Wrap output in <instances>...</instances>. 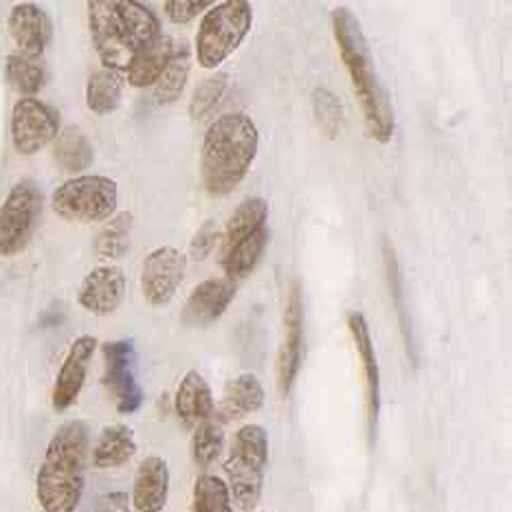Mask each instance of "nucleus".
<instances>
[{"mask_svg": "<svg viewBox=\"0 0 512 512\" xmlns=\"http://www.w3.org/2000/svg\"><path fill=\"white\" fill-rule=\"evenodd\" d=\"M233 297H236V284L229 280H205L200 282L183 308V324L187 328H207L227 313Z\"/></svg>", "mask_w": 512, "mask_h": 512, "instance_id": "f3484780", "label": "nucleus"}, {"mask_svg": "<svg viewBox=\"0 0 512 512\" xmlns=\"http://www.w3.org/2000/svg\"><path fill=\"white\" fill-rule=\"evenodd\" d=\"M7 80L16 93L33 97L47 84V64L42 58H33L20 51H14L7 58Z\"/></svg>", "mask_w": 512, "mask_h": 512, "instance_id": "a878e982", "label": "nucleus"}, {"mask_svg": "<svg viewBox=\"0 0 512 512\" xmlns=\"http://www.w3.org/2000/svg\"><path fill=\"white\" fill-rule=\"evenodd\" d=\"M253 27V9L247 0H225L211 5L196 36V58L203 69H218L240 49Z\"/></svg>", "mask_w": 512, "mask_h": 512, "instance_id": "423d86ee", "label": "nucleus"}, {"mask_svg": "<svg viewBox=\"0 0 512 512\" xmlns=\"http://www.w3.org/2000/svg\"><path fill=\"white\" fill-rule=\"evenodd\" d=\"M192 512H233L227 482L218 475H200L194 484Z\"/></svg>", "mask_w": 512, "mask_h": 512, "instance_id": "2f4dec72", "label": "nucleus"}, {"mask_svg": "<svg viewBox=\"0 0 512 512\" xmlns=\"http://www.w3.org/2000/svg\"><path fill=\"white\" fill-rule=\"evenodd\" d=\"M132 222L135 218L130 211H121L106 222L95 238V255L99 260H119L121 255L128 253Z\"/></svg>", "mask_w": 512, "mask_h": 512, "instance_id": "c85d7f7f", "label": "nucleus"}, {"mask_svg": "<svg viewBox=\"0 0 512 512\" xmlns=\"http://www.w3.org/2000/svg\"><path fill=\"white\" fill-rule=\"evenodd\" d=\"M121 95H124V82L121 75L108 69H99L86 84V106L95 115H108L119 108Z\"/></svg>", "mask_w": 512, "mask_h": 512, "instance_id": "cd10ccee", "label": "nucleus"}, {"mask_svg": "<svg viewBox=\"0 0 512 512\" xmlns=\"http://www.w3.org/2000/svg\"><path fill=\"white\" fill-rule=\"evenodd\" d=\"M332 31H335L341 60L350 73L356 99L361 104L365 126L378 143H387L394 137V108L385 84L376 73L370 42L365 38L361 22L348 7H337L332 11Z\"/></svg>", "mask_w": 512, "mask_h": 512, "instance_id": "f257e3e1", "label": "nucleus"}, {"mask_svg": "<svg viewBox=\"0 0 512 512\" xmlns=\"http://www.w3.org/2000/svg\"><path fill=\"white\" fill-rule=\"evenodd\" d=\"M174 40L165 33H159L157 38L148 42L135 58H132L130 66L126 69L128 82L135 88H148L159 82V77L163 75L165 66L170 64L172 53H174Z\"/></svg>", "mask_w": 512, "mask_h": 512, "instance_id": "412c9836", "label": "nucleus"}, {"mask_svg": "<svg viewBox=\"0 0 512 512\" xmlns=\"http://www.w3.org/2000/svg\"><path fill=\"white\" fill-rule=\"evenodd\" d=\"M170 497V466L159 455L139 464L132 486V508L137 512H163Z\"/></svg>", "mask_w": 512, "mask_h": 512, "instance_id": "a211bd4d", "label": "nucleus"}, {"mask_svg": "<svg viewBox=\"0 0 512 512\" xmlns=\"http://www.w3.org/2000/svg\"><path fill=\"white\" fill-rule=\"evenodd\" d=\"M187 271V258L174 247L154 249L141 269V291L146 302L154 308L168 306L183 284Z\"/></svg>", "mask_w": 512, "mask_h": 512, "instance_id": "f8f14e48", "label": "nucleus"}, {"mask_svg": "<svg viewBox=\"0 0 512 512\" xmlns=\"http://www.w3.org/2000/svg\"><path fill=\"white\" fill-rule=\"evenodd\" d=\"M258 143V128L244 113L222 115L207 128L200 148V178L209 196H229L244 181Z\"/></svg>", "mask_w": 512, "mask_h": 512, "instance_id": "20e7f679", "label": "nucleus"}, {"mask_svg": "<svg viewBox=\"0 0 512 512\" xmlns=\"http://www.w3.org/2000/svg\"><path fill=\"white\" fill-rule=\"evenodd\" d=\"M137 453L135 431L128 425H110L106 427L95 442L93 464L97 469H119L128 464Z\"/></svg>", "mask_w": 512, "mask_h": 512, "instance_id": "4be33fe9", "label": "nucleus"}, {"mask_svg": "<svg viewBox=\"0 0 512 512\" xmlns=\"http://www.w3.org/2000/svg\"><path fill=\"white\" fill-rule=\"evenodd\" d=\"M95 350L97 339L91 335H82L71 343L69 354H66L53 385V407L58 411L69 409L77 400V396H80L86 383L88 365L93 361Z\"/></svg>", "mask_w": 512, "mask_h": 512, "instance_id": "4468645a", "label": "nucleus"}, {"mask_svg": "<svg viewBox=\"0 0 512 512\" xmlns=\"http://www.w3.org/2000/svg\"><path fill=\"white\" fill-rule=\"evenodd\" d=\"M220 240V233L214 220H207L200 225V229L196 231V236L192 238V244H189V255H192V260L196 262H203L207 255L214 251L216 242Z\"/></svg>", "mask_w": 512, "mask_h": 512, "instance_id": "f704fd0d", "label": "nucleus"}, {"mask_svg": "<svg viewBox=\"0 0 512 512\" xmlns=\"http://www.w3.org/2000/svg\"><path fill=\"white\" fill-rule=\"evenodd\" d=\"M174 409L187 429H194L214 416V394L203 374L192 370L183 376L174 396Z\"/></svg>", "mask_w": 512, "mask_h": 512, "instance_id": "6ab92c4d", "label": "nucleus"}, {"mask_svg": "<svg viewBox=\"0 0 512 512\" xmlns=\"http://www.w3.org/2000/svg\"><path fill=\"white\" fill-rule=\"evenodd\" d=\"M266 220H269V205H266V200L260 196L244 198L227 220L225 236H222V253L236 247L238 242L249 238L251 233L266 227Z\"/></svg>", "mask_w": 512, "mask_h": 512, "instance_id": "b1692460", "label": "nucleus"}, {"mask_svg": "<svg viewBox=\"0 0 512 512\" xmlns=\"http://www.w3.org/2000/svg\"><path fill=\"white\" fill-rule=\"evenodd\" d=\"M222 447H225V427H222L218 418L211 416L194 427L192 460L200 469H207V466L214 464L222 453Z\"/></svg>", "mask_w": 512, "mask_h": 512, "instance_id": "7c9ffc66", "label": "nucleus"}, {"mask_svg": "<svg viewBox=\"0 0 512 512\" xmlns=\"http://www.w3.org/2000/svg\"><path fill=\"white\" fill-rule=\"evenodd\" d=\"M269 240H271L269 229L262 227L255 233H251L249 238L238 242L236 247H231L229 251L222 253V269H225L227 280L236 282L249 277L255 266L260 264L266 247H269Z\"/></svg>", "mask_w": 512, "mask_h": 512, "instance_id": "5701e85b", "label": "nucleus"}, {"mask_svg": "<svg viewBox=\"0 0 512 512\" xmlns=\"http://www.w3.org/2000/svg\"><path fill=\"white\" fill-rule=\"evenodd\" d=\"M313 110H315V119L321 132H324L328 139H337L341 135L343 121H345V113L339 97L332 93L330 88L319 86L313 91Z\"/></svg>", "mask_w": 512, "mask_h": 512, "instance_id": "473e14b6", "label": "nucleus"}, {"mask_svg": "<svg viewBox=\"0 0 512 512\" xmlns=\"http://www.w3.org/2000/svg\"><path fill=\"white\" fill-rule=\"evenodd\" d=\"M348 328L354 339L356 352H359V359L363 365V376H365V403H367V431H370V440L376 436V425H378V414H381V374H378V361H376V350L370 335V326L361 313H350L348 317Z\"/></svg>", "mask_w": 512, "mask_h": 512, "instance_id": "2eb2a0df", "label": "nucleus"}, {"mask_svg": "<svg viewBox=\"0 0 512 512\" xmlns=\"http://www.w3.org/2000/svg\"><path fill=\"white\" fill-rule=\"evenodd\" d=\"M42 189L33 181H20L0 205V255L11 258L29 247L42 214Z\"/></svg>", "mask_w": 512, "mask_h": 512, "instance_id": "6e6552de", "label": "nucleus"}, {"mask_svg": "<svg viewBox=\"0 0 512 512\" xmlns=\"http://www.w3.org/2000/svg\"><path fill=\"white\" fill-rule=\"evenodd\" d=\"M304 361V297L302 286L293 280L286 288L284 308V337L277 354V387L282 396H288L293 389L299 367Z\"/></svg>", "mask_w": 512, "mask_h": 512, "instance_id": "9b49d317", "label": "nucleus"}, {"mask_svg": "<svg viewBox=\"0 0 512 512\" xmlns=\"http://www.w3.org/2000/svg\"><path fill=\"white\" fill-rule=\"evenodd\" d=\"M207 7H211L207 0H168V3L163 5L165 14H168L174 25H187V22H192L198 14H203Z\"/></svg>", "mask_w": 512, "mask_h": 512, "instance_id": "c9c22d12", "label": "nucleus"}, {"mask_svg": "<svg viewBox=\"0 0 512 512\" xmlns=\"http://www.w3.org/2000/svg\"><path fill=\"white\" fill-rule=\"evenodd\" d=\"M189 69H192V51H189L187 42H181L178 47H174L170 64L165 66L159 82L154 84V99L159 104L176 102L185 91Z\"/></svg>", "mask_w": 512, "mask_h": 512, "instance_id": "bb28decb", "label": "nucleus"}, {"mask_svg": "<svg viewBox=\"0 0 512 512\" xmlns=\"http://www.w3.org/2000/svg\"><path fill=\"white\" fill-rule=\"evenodd\" d=\"M88 25L99 60L115 73H126L132 58L161 33L157 14L137 0H91Z\"/></svg>", "mask_w": 512, "mask_h": 512, "instance_id": "7ed1b4c3", "label": "nucleus"}, {"mask_svg": "<svg viewBox=\"0 0 512 512\" xmlns=\"http://www.w3.org/2000/svg\"><path fill=\"white\" fill-rule=\"evenodd\" d=\"M227 86H229L227 73H216L200 82V86H196V91L192 93V99H189V117L205 119L211 110L218 106L222 95L227 93Z\"/></svg>", "mask_w": 512, "mask_h": 512, "instance_id": "72a5a7b5", "label": "nucleus"}, {"mask_svg": "<svg viewBox=\"0 0 512 512\" xmlns=\"http://www.w3.org/2000/svg\"><path fill=\"white\" fill-rule=\"evenodd\" d=\"M97 512H130V495L126 491H110L99 495Z\"/></svg>", "mask_w": 512, "mask_h": 512, "instance_id": "e433bc0d", "label": "nucleus"}, {"mask_svg": "<svg viewBox=\"0 0 512 512\" xmlns=\"http://www.w3.org/2000/svg\"><path fill=\"white\" fill-rule=\"evenodd\" d=\"M53 159L64 172H84L93 165V146L77 126H66L53 141Z\"/></svg>", "mask_w": 512, "mask_h": 512, "instance_id": "393cba45", "label": "nucleus"}, {"mask_svg": "<svg viewBox=\"0 0 512 512\" xmlns=\"http://www.w3.org/2000/svg\"><path fill=\"white\" fill-rule=\"evenodd\" d=\"M91 429L69 420L55 429L36 475V497L44 512H75L86 486Z\"/></svg>", "mask_w": 512, "mask_h": 512, "instance_id": "f03ea898", "label": "nucleus"}, {"mask_svg": "<svg viewBox=\"0 0 512 512\" xmlns=\"http://www.w3.org/2000/svg\"><path fill=\"white\" fill-rule=\"evenodd\" d=\"M119 203V189L113 178L82 174L64 181L51 196L55 214L69 222L99 225L113 218Z\"/></svg>", "mask_w": 512, "mask_h": 512, "instance_id": "0eeeda50", "label": "nucleus"}, {"mask_svg": "<svg viewBox=\"0 0 512 512\" xmlns=\"http://www.w3.org/2000/svg\"><path fill=\"white\" fill-rule=\"evenodd\" d=\"M104 385L113 396L119 414H135L143 405V389L137 381V352L132 339L104 345Z\"/></svg>", "mask_w": 512, "mask_h": 512, "instance_id": "9d476101", "label": "nucleus"}, {"mask_svg": "<svg viewBox=\"0 0 512 512\" xmlns=\"http://www.w3.org/2000/svg\"><path fill=\"white\" fill-rule=\"evenodd\" d=\"M126 286L124 271L117 266H99L84 277L80 291H77V304L95 317L113 315L124 304Z\"/></svg>", "mask_w": 512, "mask_h": 512, "instance_id": "ddd939ff", "label": "nucleus"}, {"mask_svg": "<svg viewBox=\"0 0 512 512\" xmlns=\"http://www.w3.org/2000/svg\"><path fill=\"white\" fill-rule=\"evenodd\" d=\"M266 466H269V433L260 425L240 427L229 444L225 473L231 502H236L242 512L258 508Z\"/></svg>", "mask_w": 512, "mask_h": 512, "instance_id": "39448f33", "label": "nucleus"}, {"mask_svg": "<svg viewBox=\"0 0 512 512\" xmlns=\"http://www.w3.org/2000/svg\"><path fill=\"white\" fill-rule=\"evenodd\" d=\"M383 260H385V275H387L389 293H392V304H394V310H396L400 332H403V339H405L409 356L414 359V330H411V321H409V313H407V306H405L403 280H400L398 260H396V253H394L392 244H389V242L383 244Z\"/></svg>", "mask_w": 512, "mask_h": 512, "instance_id": "c756f323", "label": "nucleus"}, {"mask_svg": "<svg viewBox=\"0 0 512 512\" xmlns=\"http://www.w3.org/2000/svg\"><path fill=\"white\" fill-rule=\"evenodd\" d=\"M60 135V113L38 97H22L11 110V143L22 157L44 150Z\"/></svg>", "mask_w": 512, "mask_h": 512, "instance_id": "1a4fd4ad", "label": "nucleus"}, {"mask_svg": "<svg viewBox=\"0 0 512 512\" xmlns=\"http://www.w3.org/2000/svg\"><path fill=\"white\" fill-rule=\"evenodd\" d=\"M264 405V387L255 374H240L231 378L222 394L218 407V420L225 425L227 420H238L262 409Z\"/></svg>", "mask_w": 512, "mask_h": 512, "instance_id": "aec40b11", "label": "nucleus"}, {"mask_svg": "<svg viewBox=\"0 0 512 512\" xmlns=\"http://www.w3.org/2000/svg\"><path fill=\"white\" fill-rule=\"evenodd\" d=\"M7 29L20 53L42 58L53 38V25L47 11L33 3H20L9 11Z\"/></svg>", "mask_w": 512, "mask_h": 512, "instance_id": "dca6fc26", "label": "nucleus"}]
</instances>
